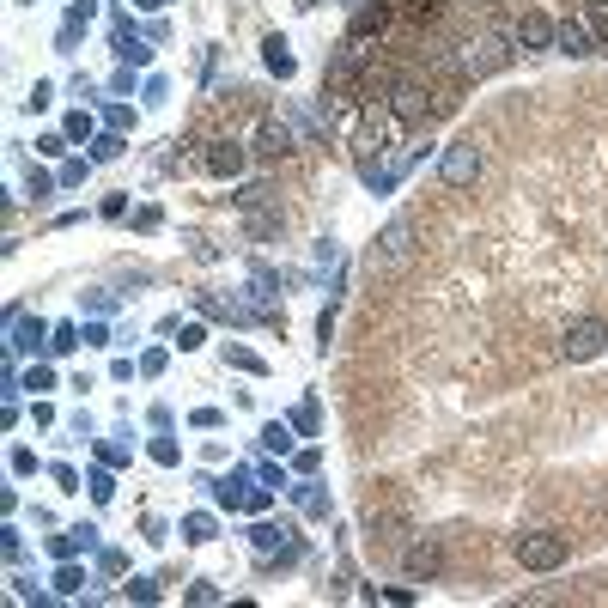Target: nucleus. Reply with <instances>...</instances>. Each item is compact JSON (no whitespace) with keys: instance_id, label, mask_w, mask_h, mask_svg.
I'll list each match as a JSON object with an SVG mask.
<instances>
[{"instance_id":"5701e85b","label":"nucleus","mask_w":608,"mask_h":608,"mask_svg":"<svg viewBox=\"0 0 608 608\" xmlns=\"http://www.w3.org/2000/svg\"><path fill=\"white\" fill-rule=\"evenodd\" d=\"M225 365H238V371H262V359H256V353H244V347H225Z\"/></svg>"},{"instance_id":"a211bd4d","label":"nucleus","mask_w":608,"mask_h":608,"mask_svg":"<svg viewBox=\"0 0 608 608\" xmlns=\"http://www.w3.org/2000/svg\"><path fill=\"white\" fill-rule=\"evenodd\" d=\"M122 596H128V602H159V584H152V578H128Z\"/></svg>"},{"instance_id":"f257e3e1","label":"nucleus","mask_w":608,"mask_h":608,"mask_svg":"<svg viewBox=\"0 0 608 608\" xmlns=\"http://www.w3.org/2000/svg\"><path fill=\"white\" fill-rule=\"evenodd\" d=\"M408 262H414V219H390L384 232H377L371 256H365V274L371 280H396Z\"/></svg>"},{"instance_id":"2eb2a0df","label":"nucleus","mask_w":608,"mask_h":608,"mask_svg":"<svg viewBox=\"0 0 608 608\" xmlns=\"http://www.w3.org/2000/svg\"><path fill=\"white\" fill-rule=\"evenodd\" d=\"M262 152H268V159H286V152H292V128L286 122H268L262 128Z\"/></svg>"},{"instance_id":"f8f14e48","label":"nucleus","mask_w":608,"mask_h":608,"mask_svg":"<svg viewBox=\"0 0 608 608\" xmlns=\"http://www.w3.org/2000/svg\"><path fill=\"white\" fill-rule=\"evenodd\" d=\"M554 49H560V55H590V25L566 19V25L554 31Z\"/></svg>"},{"instance_id":"423d86ee","label":"nucleus","mask_w":608,"mask_h":608,"mask_svg":"<svg viewBox=\"0 0 608 608\" xmlns=\"http://www.w3.org/2000/svg\"><path fill=\"white\" fill-rule=\"evenodd\" d=\"M602 347H608V323H602V317H578V323L566 329V341H560V353H566L572 365H578V359H596Z\"/></svg>"},{"instance_id":"6e6552de","label":"nucleus","mask_w":608,"mask_h":608,"mask_svg":"<svg viewBox=\"0 0 608 608\" xmlns=\"http://www.w3.org/2000/svg\"><path fill=\"white\" fill-rule=\"evenodd\" d=\"M554 31H560V25H554L548 13H523L517 31H511V43H517V49H554Z\"/></svg>"},{"instance_id":"a878e982","label":"nucleus","mask_w":608,"mask_h":608,"mask_svg":"<svg viewBox=\"0 0 608 608\" xmlns=\"http://www.w3.org/2000/svg\"><path fill=\"white\" fill-rule=\"evenodd\" d=\"M49 347H55V353H73V347H80V329H55Z\"/></svg>"},{"instance_id":"c756f323","label":"nucleus","mask_w":608,"mask_h":608,"mask_svg":"<svg viewBox=\"0 0 608 608\" xmlns=\"http://www.w3.org/2000/svg\"><path fill=\"white\" fill-rule=\"evenodd\" d=\"M134 7H165V0H134Z\"/></svg>"},{"instance_id":"cd10ccee","label":"nucleus","mask_w":608,"mask_h":608,"mask_svg":"<svg viewBox=\"0 0 608 608\" xmlns=\"http://www.w3.org/2000/svg\"><path fill=\"white\" fill-rule=\"evenodd\" d=\"M49 189H55V177H49V171H31V195H37V201H43V195H49Z\"/></svg>"},{"instance_id":"393cba45","label":"nucleus","mask_w":608,"mask_h":608,"mask_svg":"<svg viewBox=\"0 0 608 608\" xmlns=\"http://www.w3.org/2000/svg\"><path fill=\"white\" fill-rule=\"evenodd\" d=\"M55 384V371L49 365H31V377H25V390H49Z\"/></svg>"},{"instance_id":"f03ea898","label":"nucleus","mask_w":608,"mask_h":608,"mask_svg":"<svg viewBox=\"0 0 608 608\" xmlns=\"http://www.w3.org/2000/svg\"><path fill=\"white\" fill-rule=\"evenodd\" d=\"M511 554H517L523 572H560L572 548H566V536H554V529H523V536L511 542Z\"/></svg>"},{"instance_id":"7ed1b4c3","label":"nucleus","mask_w":608,"mask_h":608,"mask_svg":"<svg viewBox=\"0 0 608 608\" xmlns=\"http://www.w3.org/2000/svg\"><path fill=\"white\" fill-rule=\"evenodd\" d=\"M505 61H511V49H505L499 31H481V37H469L456 49V73H463V80H487V73H499Z\"/></svg>"},{"instance_id":"4468645a","label":"nucleus","mask_w":608,"mask_h":608,"mask_svg":"<svg viewBox=\"0 0 608 608\" xmlns=\"http://www.w3.org/2000/svg\"><path fill=\"white\" fill-rule=\"evenodd\" d=\"M390 7H396L402 19H414V25H432V19L444 13V0H390Z\"/></svg>"},{"instance_id":"aec40b11","label":"nucleus","mask_w":608,"mask_h":608,"mask_svg":"<svg viewBox=\"0 0 608 608\" xmlns=\"http://www.w3.org/2000/svg\"><path fill=\"white\" fill-rule=\"evenodd\" d=\"M250 542H256V554H274V548H280V529L256 523V529H250Z\"/></svg>"},{"instance_id":"39448f33","label":"nucleus","mask_w":608,"mask_h":608,"mask_svg":"<svg viewBox=\"0 0 608 608\" xmlns=\"http://www.w3.org/2000/svg\"><path fill=\"white\" fill-rule=\"evenodd\" d=\"M390 116H396L402 128H420V122L432 116V92H426L420 80H396V86H390Z\"/></svg>"},{"instance_id":"4be33fe9","label":"nucleus","mask_w":608,"mask_h":608,"mask_svg":"<svg viewBox=\"0 0 608 608\" xmlns=\"http://www.w3.org/2000/svg\"><path fill=\"white\" fill-rule=\"evenodd\" d=\"M67 140H92V116H86V110L67 116Z\"/></svg>"},{"instance_id":"ddd939ff","label":"nucleus","mask_w":608,"mask_h":608,"mask_svg":"<svg viewBox=\"0 0 608 608\" xmlns=\"http://www.w3.org/2000/svg\"><path fill=\"white\" fill-rule=\"evenodd\" d=\"M262 61H268V73H280V80H292V67H298L292 49H286V37H268L262 43Z\"/></svg>"},{"instance_id":"412c9836","label":"nucleus","mask_w":608,"mask_h":608,"mask_svg":"<svg viewBox=\"0 0 608 608\" xmlns=\"http://www.w3.org/2000/svg\"><path fill=\"white\" fill-rule=\"evenodd\" d=\"M262 444H268V450H280V456H286V444H292V432H286V426H280V420H274V426H262Z\"/></svg>"},{"instance_id":"b1692460","label":"nucleus","mask_w":608,"mask_h":608,"mask_svg":"<svg viewBox=\"0 0 608 608\" xmlns=\"http://www.w3.org/2000/svg\"><path fill=\"white\" fill-rule=\"evenodd\" d=\"M116 152H122L116 134H98V140H92V159H116Z\"/></svg>"},{"instance_id":"20e7f679","label":"nucleus","mask_w":608,"mask_h":608,"mask_svg":"<svg viewBox=\"0 0 608 608\" xmlns=\"http://www.w3.org/2000/svg\"><path fill=\"white\" fill-rule=\"evenodd\" d=\"M481 165H487V159H481V146H475V140H450V146H444V159H438V177H444L450 189H469V183L481 177Z\"/></svg>"},{"instance_id":"c85d7f7f","label":"nucleus","mask_w":608,"mask_h":608,"mask_svg":"<svg viewBox=\"0 0 608 608\" xmlns=\"http://www.w3.org/2000/svg\"><path fill=\"white\" fill-rule=\"evenodd\" d=\"M110 493H116V481H110V475H92V499H98V505H104V499H110Z\"/></svg>"},{"instance_id":"9b49d317","label":"nucleus","mask_w":608,"mask_h":608,"mask_svg":"<svg viewBox=\"0 0 608 608\" xmlns=\"http://www.w3.org/2000/svg\"><path fill=\"white\" fill-rule=\"evenodd\" d=\"M49 329H43V317H13V335H7V347L13 353H37V341H43Z\"/></svg>"},{"instance_id":"bb28decb","label":"nucleus","mask_w":608,"mask_h":608,"mask_svg":"<svg viewBox=\"0 0 608 608\" xmlns=\"http://www.w3.org/2000/svg\"><path fill=\"white\" fill-rule=\"evenodd\" d=\"M55 584H61V590H80L86 578H80V566H61V572H55Z\"/></svg>"},{"instance_id":"0eeeda50","label":"nucleus","mask_w":608,"mask_h":608,"mask_svg":"<svg viewBox=\"0 0 608 608\" xmlns=\"http://www.w3.org/2000/svg\"><path fill=\"white\" fill-rule=\"evenodd\" d=\"M402 572H408V584H432V578L444 572V548H438V536H420V542L402 554Z\"/></svg>"},{"instance_id":"9d476101","label":"nucleus","mask_w":608,"mask_h":608,"mask_svg":"<svg viewBox=\"0 0 608 608\" xmlns=\"http://www.w3.org/2000/svg\"><path fill=\"white\" fill-rule=\"evenodd\" d=\"M207 171H213V177H238V171H244V146H238V140H213Z\"/></svg>"},{"instance_id":"1a4fd4ad","label":"nucleus","mask_w":608,"mask_h":608,"mask_svg":"<svg viewBox=\"0 0 608 608\" xmlns=\"http://www.w3.org/2000/svg\"><path fill=\"white\" fill-rule=\"evenodd\" d=\"M390 13H396L390 0H365V7L353 13V31H347V37H353V43H365L371 31H384V25H390Z\"/></svg>"},{"instance_id":"dca6fc26","label":"nucleus","mask_w":608,"mask_h":608,"mask_svg":"<svg viewBox=\"0 0 608 608\" xmlns=\"http://www.w3.org/2000/svg\"><path fill=\"white\" fill-rule=\"evenodd\" d=\"M584 25L596 31V43H608V0H584Z\"/></svg>"},{"instance_id":"f3484780","label":"nucleus","mask_w":608,"mask_h":608,"mask_svg":"<svg viewBox=\"0 0 608 608\" xmlns=\"http://www.w3.org/2000/svg\"><path fill=\"white\" fill-rule=\"evenodd\" d=\"M86 542H92V529H73V536H55V542H49V548H55V554H61V560H73V554H80V548H86Z\"/></svg>"},{"instance_id":"6ab92c4d","label":"nucleus","mask_w":608,"mask_h":608,"mask_svg":"<svg viewBox=\"0 0 608 608\" xmlns=\"http://www.w3.org/2000/svg\"><path fill=\"white\" fill-rule=\"evenodd\" d=\"M183 536H189V542H213V517H207V511H195V517L183 523Z\"/></svg>"}]
</instances>
